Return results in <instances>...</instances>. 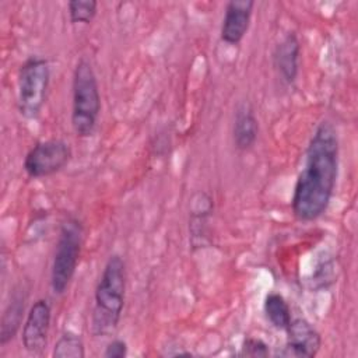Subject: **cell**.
<instances>
[{
	"mask_svg": "<svg viewBox=\"0 0 358 358\" xmlns=\"http://www.w3.org/2000/svg\"><path fill=\"white\" fill-rule=\"evenodd\" d=\"M301 43L294 32H288L275 46L273 60L280 78L285 84L295 83L299 71Z\"/></svg>",
	"mask_w": 358,
	"mask_h": 358,
	"instance_id": "cell-10",
	"label": "cell"
},
{
	"mask_svg": "<svg viewBox=\"0 0 358 358\" xmlns=\"http://www.w3.org/2000/svg\"><path fill=\"white\" fill-rule=\"evenodd\" d=\"M126 295V264L119 255L106 260L94 294L91 333L95 337L112 334L122 317Z\"/></svg>",
	"mask_w": 358,
	"mask_h": 358,
	"instance_id": "cell-2",
	"label": "cell"
},
{
	"mask_svg": "<svg viewBox=\"0 0 358 358\" xmlns=\"http://www.w3.org/2000/svg\"><path fill=\"white\" fill-rule=\"evenodd\" d=\"M84 228L78 218L67 217L60 224L50 267V288L55 295H63L78 266Z\"/></svg>",
	"mask_w": 358,
	"mask_h": 358,
	"instance_id": "cell-4",
	"label": "cell"
},
{
	"mask_svg": "<svg viewBox=\"0 0 358 358\" xmlns=\"http://www.w3.org/2000/svg\"><path fill=\"white\" fill-rule=\"evenodd\" d=\"M268 354H270L268 344L259 337H246L242 341L241 351H239L241 357H253V358L268 357Z\"/></svg>",
	"mask_w": 358,
	"mask_h": 358,
	"instance_id": "cell-16",
	"label": "cell"
},
{
	"mask_svg": "<svg viewBox=\"0 0 358 358\" xmlns=\"http://www.w3.org/2000/svg\"><path fill=\"white\" fill-rule=\"evenodd\" d=\"M25 299L24 291H14L10 302L7 303L3 316H1V326H0V344L6 345L8 341H11L24 317V309H25Z\"/></svg>",
	"mask_w": 358,
	"mask_h": 358,
	"instance_id": "cell-12",
	"label": "cell"
},
{
	"mask_svg": "<svg viewBox=\"0 0 358 358\" xmlns=\"http://www.w3.org/2000/svg\"><path fill=\"white\" fill-rule=\"evenodd\" d=\"M255 1L253 0H231L225 4L221 22L220 36L228 45H238L249 29Z\"/></svg>",
	"mask_w": 358,
	"mask_h": 358,
	"instance_id": "cell-9",
	"label": "cell"
},
{
	"mask_svg": "<svg viewBox=\"0 0 358 358\" xmlns=\"http://www.w3.org/2000/svg\"><path fill=\"white\" fill-rule=\"evenodd\" d=\"M259 134V122L249 102L238 105L232 123V141L239 151L250 150Z\"/></svg>",
	"mask_w": 358,
	"mask_h": 358,
	"instance_id": "cell-11",
	"label": "cell"
},
{
	"mask_svg": "<svg viewBox=\"0 0 358 358\" xmlns=\"http://www.w3.org/2000/svg\"><path fill=\"white\" fill-rule=\"evenodd\" d=\"M52 320V309L46 299H36L22 323L21 341L27 352L39 355L48 345L49 329Z\"/></svg>",
	"mask_w": 358,
	"mask_h": 358,
	"instance_id": "cell-7",
	"label": "cell"
},
{
	"mask_svg": "<svg viewBox=\"0 0 358 358\" xmlns=\"http://www.w3.org/2000/svg\"><path fill=\"white\" fill-rule=\"evenodd\" d=\"M53 358H84L85 357V347L84 341L80 334L74 331H64L55 343Z\"/></svg>",
	"mask_w": 358,
	"mask_h": 358,
	"instance_id": "cell-14",
	"label": "cell"
},
{
	"mask_svg": "<svg viewBox=\"0 0 358 358\" xmlns=\"http://www.w3.org/2000/svg\"><path fill=\"white\" fill-rule=\"evenodd\" d=\"M71 158L70 144L62 138L38 141L24 158V171L29 178L39 179L55 175L63 169Z\"/></svg>",
	"mask_w": 358,
	"mask_h": 358,
	"instance_id": "cell-6",
	"label": "cell"
},
{
	"mask_svg": "<svg viewBox=\"0 0 358 358\" xmlns=\"http://www.w3.org/2000/svg\"><path fill=\"white\" fill-rule=\"evenodd\" d=\"M67 10L73 24H90L96 15L98 3L95 0H70Z\"/></svg>",
	"mask_w": 358,
	"mask_h": 358,
	"instance_id": "cell-15",
	"label": "cell"
},
{
	"mask_svg": "<svg viewBox=\"0 0 358 358\" xmlns=\"http://www.w3.org/2000/svg\"><path fill=\"white\" fill-rule=\"evenodd\" d=\"M340 143L336 127L323 120L316 127L305 152L292 197V214L299 221L317 220L327 210L338 175Z\"/></svg>",
	"mask_w": 358,
	"mask_h": 358,
	"instance_id": "cell-1",
	"label": "cell"
},
{
	"mask_svg": "<svg viewBox=\"0 0 358 358\" xmlns=\"http://www.w3.org/2000/svg\"><path fill=\"white\" fill-rule=\"evenodd\" d=\"M50 81V67L41 56L28 57L18 70L17 105L21 116L36 119L45 105Z\"/></svg>",
	"mask_w": 358,
	"mask_h": 358,
	"instance_id": "cell-5",
	"label": "cell"
},
{
	"mask_svg": "<svg viewBox=\"0 0 358 358\" xmlns=\"http://www.w3.org/2000/svg\"><path fill=\"white\" fill-rule=\"evenodd\" d=\"M263 312L266 319L277 330L285 331L292 320L291 308L285 298L278 292H268L263 302Z\"/></svg>",
	"mask_w": 358,
	"mask_h": 358,
	"instance_id": "cell-13",
	"label": "cell"
},
{
	"mask_svg": "<svg viewBox=\"0 0 358 358\" xmlns=\"http://www.w3.org/2000/svg\"><path fill=\"white\" fill-rule=\"evenodd\" d=\"M101 112L99 85L92 64L81 57L73 73L71 126L78 137L94 134Z\"/></svg>",
	"mask_w": 358,
	"mask_h": 358,
	"instance_id": "cell-3",
	"label": "cell"
},
{
	"mask_svg": "<svg viewBox=\"0 0 358 358\" xmlns=\"http://www.w3.org/2000/svg\"><path fill=\"white\" fill-rule=\"evenodd\" d=\"M127 351H129V347L124 340L113 338L106 344L102 355L105 358H124L127 355Z\"/></svg>",
	"mask_w": 358,
	"mask_h": 358,
	"instance_id": "cell-17",
	"label": "cell"
},
{
	"mask_svg": "<svg viewBox=\"0 0 358 358\" xmlns=\"http://www.w3.org/2000/svg\"><path fill=\"white\" fill-rule=\"evenodd\" d=\"M287 333V341L278 352L282 357H315L322 345L320 333L303 317L291 320Z\"/></svg>",
	"mask_w": 358,
	"mask_h": 358,
	"instance_id": "cell-8",
	"label": "cell"
}]
</instances>
